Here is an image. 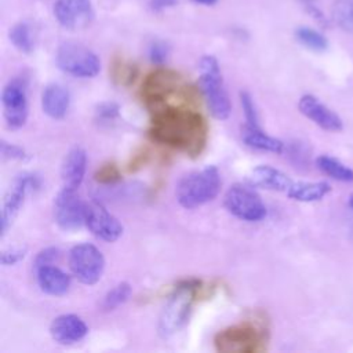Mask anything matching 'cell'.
I'll list each match as a JSON object with an SVG mask.
<instances>
[{
  "label": "cell",
  "instance_id": "cell-1",
  "mask_svg": "<svg viewBox=\"0 0 353 353\" xmlns=\"http://www.w3.org/2000/svg\"><path fill=\"white\" fill-rule=\"evenodd\" d=\"M204 132L201 117L190 110H167L157 117L153 127V135L157 139L185 150L200 149Z\"/></svg>",
  "mask_w": 353,
  "mask_h": 353
},
{
  "label": "cell",
  "instance_id": "cell-2",
  "mask_svg": "<svg viewBox=\"0 0 353 353\" xmlns=\"http://www.w3.org/2000/svg\"><path fill=\"white\" fill-rule=\"evenodd\" d=\"M222 179L215 165L185 174L176 183L175 197L181 207L193 210L212 201L221 190Z\"/></svg>",
  "mask_w": 353,
  "mask_h": 353
},
{
  "label": "cell",
  "instance_id": "cell-3",
  "mask_svg": "<svg viewBox=\"0 0 353 353\" xmlns=\"http://www.w3.org/2000/svg\"><path fill=\"white\" fill-rule=\"evenodd\" d=\"M199 72L201 91L211 114L218 120H226L232 113V103L216 58L204 55L199 62Z\"/></svg>",
  "mask_w": 353,
  "mask_h": 353
},
{
  "label": "cell",
  "instance_id": "cell-4",
  "mask_svg": "<svg viewBox=\"0 0 353 353\" xmlns=\"http://www.w3.org/2000/svg\"><path fill=\"white\" fill-rule=\"evenodd\" d=\"M199 285L197 280H185L178 284L159 319V334L163 338L172 336L185 327L193 305V291Z\"/></svg>",
  "mask_w": 353,
  "mask_h": 353
},
{
  "label": "cell",
  "instance_id": "cell-5",
  "mask_svg": "<svg viewBox=\"0 0 353 353\" xmlns=\"http://www.w3.org/2000/svg\"><path fill=\"white\" fill-rule=\"evenodd\" d=\"M55 62L63 73L80 79L95 77L101 70L97 54L79 43L61 44L55 54Z\"/></svg>",
  "mask_w": 353,
  "mask_h": 353
},
{
  "label": "cell",
  "instance_id": "cell-6",
  "mask_svg": "<svg viewBox=\"0 0 353 353\" xmlns=\"http://www.w3.org/2000/svg\"><path fill=\"white\" fill-rule=\"evenodd\" d=\"M223 205L233 216L245 222H259L268 214L266 205L252 185H232L225 193Z\"/></svg>",
  "mask_w": 353,
  "mask_h": 353
},
{
  "label": "cell",
  "instance_id": "cell-7",
  "mask_svg": "<svg viewBox=\"0 0 353 353\" xmlns=\"http://www.w3.org/2000/svg\"><path fill=\"white\" fill-rule=\"evenodd\" d=\"M68 263L72 274L84 285L97 284L105 272V258L99 248L80 243L69 250Z\"/></svg>",
  "mask_w": 353,
  "mask_h": 353
},
{
  "label": "cell",
  "instance_id": "cell-8",
  "mask_svg": "<svg viewBox=\"0 0 353 353\" xmlns=\"http://www.w3.org/2000/svg\"><path fill=\"white\" fill-rule=\"evenodd\" d=\"M3 116L10 130H19L25 125L29 114L26 84L21 79L10 80L1 91Z\"/></svg>",
  "mask_w": 353,
  "mask_h": 353
},
{
  "label": "cell",
  "instance_id": "cell-9",
  "mask_svg": "<svg viewBox=\"0 0 353 353\" xmlns=\"http://www.w3.org/2000/svg\"><path fill=\"white\" fill-rule=\"evenodd\" d=\"M85 201L80 199L77 190L63 188L54 199V219L63 230H76L84 225Z\"/></svg>",
  "mask_w": 353,
  "mask_h": 353
},
{
  "label": "cell",
  "instance_id": "cell-10",
  "mask_svg": "<svg viewBox=\"0 0 353 353\" xmlns=\"http://www.w3.org/2000/svg\"><path fill=\"white\" fill-rule=\"evenodd\" d=\"M37 186L36 176L28 172L19 174L8 188L3 205H1V237L6 236L8 229L12 226L15 218L18 216L26 196L32 188Z\"/></svg>",
  "mask_w": 353,
  "mask_h": 353
},
{
  "label": "cell",
  "instance_id": "cell-11",
  "mask_svg": "<svg viewBox=\"0 0 353 353\" xmlns=\"http://www.w3.org/2000/svg\"><path fill=\"white\" fill-rule=\"evenodd\" d=\"M84 226L95 237L108 243L119 240L124 230L121 222L98 201H90L85 204Z\"/></svg>",
  "mask_w": 353,
  "mask_h": 353
},
{
  "label": "cell",
  "instance_id": "cell-12",
  "mask_svg": "<svg viewBox=\"0 0 353 353\" xmlns=\"http://www.w3.org/2000/svg\"><path fill=\"white\" fill-rule=\"evenodd\" d=\"M258 334L252 327L234 325L216 334L214 343L222 353H252L258 347Z\"/></svg>",
  "mask_w": 353,
  "mask_h": 353
},
{
  "label": "cell",
  "instance_id": "cell-13",
  "mask_svg": "<svg viewBox=\"0 0 353 353\" xmlns=\"http://www.w3.org/2000/svg\"><path fill=\"white\" fill-rule=\"evenodd\" d=\"M54 15L63 28L80 30L91 23L94 11L90 0H57Z\"/></svg>",
  "mask_w": 353,
  "mask_h": 353
},
{
  "label": "cell",
  "instance_id": "cell-14",
  "mask_svg": "<svg viewBox=\"0 0 353 353\" xmlns=\"http://www.w3.org/2000/svg\"><path fill=\"white\" fill-rule=\"evenodd\" d=\"M299 112L324 131L338 132L343 128L342 119L314 95H302L298 102Z\"/></svg>",
  "mask_w": 353,
  "mask_h": 353
},
{
  "label": "cell",
  "instance_id": "cell-15",
  "mask_svg": "<svg viewBox=\"0 0 353 353\" xmlns=\"http://www.w3.org/2000/svg\"><path fill=\"white\" fill-rule=\"evenodd\" d=\"M50 335L59 345H72L80 342L88 334L85 321L73 313L57 316L50 324Z\"/></svg>",
  "mask_w": 353,
  "mask_h": 353
},
{
  "label": "cell",
  "instance_id": "cell-16",
  "mask_svg": "<svg viewBox=\"0 0 353 353\" xmlns=\"http://www.w3.org/2000/svg\"><path fill=\"white\" fill-rule=\"evenodd\" d=\"M37 285L43 292L52 296L65 295L70 288V276L55 263L40 265L34 268Z\"/></svg>",
  "mask_w": 353,
  "mask_h": 353
},
{
  "label": "cell",
  "instance_id": "cell-17",
  "mask_svg": "<svg viewBox=\"0 0 353 353\" xmlns=\"http://www.w3.org/2000/svg\"><path fill=\"white\" fill-rule=\"evenodd\" d=\"M87 170V153L83 148L70 149L61 164L62 186L77 190L84 181Z\"/></svg>",
  "mask_w": 353,
  "mask_h": 353
},
{
  "label": "cell",
  "instance_id": "cell-18",
  "mask_svg": "<svg viewBox=\"0 0 353 353\" xmlns=\"http://www.w3.org/2000/svg\"><path fill=\"white\" fill-rule=\"evenodd\" d=\"M248 182L254 188L285 193L294 183V181L285 172L266 164L254 167L248 175Z\"/></svg>",
  "mask_w": 353,
  "mask_h": 353
},
{
  "label": "cell",
  "instance_id": "cell-19",
  "mask_svg": "<svg viewBox=\"0 0 353 353\" xmlns=\"http://www.w3.org/2000/svg\"><path fill=\"white\" fill-rule=\"evenodd\" d=\"M70 106L69 91L58 84H47L41 91V109L52 120H62Z\"/></svg>",
  "mask_w": 353,
  "mask_h": 353
},
{
  "label": "cell",
  "instance_id": "cell-20",
  "mask_svg": "<svg viewBox=\"0 0 353 353\" xmlns=\"http://www.w3.org/2000/svg\"><path fill=\"white\" fill-rule=\"evenodd\" d=\"M241 139L248 148L259 150V152L281 154L285 149V145L281 139L266 134L261 127L244 125L243 132H241Z\"/></svg>",
  "mask_w": 353,
  "mask_h": 353
},
{
  "label": "cell",
  "instance_id": "cell-21",
  "mask_svg": "<svg viewBox=\"0 0 353 353\" xmlns=\"http://www.w3.org/2000/svg\"><path fill=\"white\" fill-rule=\"evenodd\" d=\"M331 192V185L324 181L319 182H294L287 190L291 200L301 203H313L325 197Z\"/></svg>",
  "mask_w": 353,
  "mask_h": 353
},
{
  "label": "cell",
  "instance_id": "cell-22",
  "mask_svg": "<svg viewBox=\"0 0 353 353\" xmlns=\"http://www.w3.org/2000/svg\"><path fill=\"white\" fill-rule=\"evenodd\" d=\"M316 165L323 174L328 175L335 181L353 182V170L332 156H328V154L319 156L316 159Z\"/></svg>",
  "mask_w": 353,
  "mask_h": 353
},
{
  "label": "cell",
  "instance_id": "cell-23",
  "mask_svg": "<svg viewBox=\"0 0 353 353\" xmlns=\"http://www.w3.org/2000/svg\"><path fill=\"white\" fill-rule=\"evenodd\" d=\"M10 40L14 44V47L23 54H30L34 48V40H33L30 26L25 22L15 23L11 28Z\"/></svg>",
  "mask_w": 353,
  "mask_h": 353
},
{
  "label": "cell",
  "instance_id": "cell-24",
  "mask_svg": "<svg viewBox=\"0 0 353 353\" xmlns=\"http://www.w3.org/2000/svg\"><path fill=\"white\" fill-rule=\"evenodd\" d=\"M331 14L342 30L353 33V0H334Z\"/></svg>",
  "mask_w": 353,
  "mask_h": 353
},
{
  "label": "cell",
  "instance_id": "cell-25",
  "mask_svg": "<svg viewBox=\"0 0 353 353\" xmlns=\"http://www.w3.org/2000/svg\"><path fill=\"white\" fill-rule=\"evenodd\" d=\"M132 294V288H131V284L127 283V281H121L116 285H113V288H110L103 299H102V307L105 310H113L121 305H124L130 296Z\"/></svg>",
  "mask_w": 353,
  "mask_h": 353
},
{
  "label": "cell",
  "instance_id": "cell-26",
  "mask_svg": "<svg viewBox=\"0 0 353 353\" xmlns=\"http://www.w3.org/2000/svg\"><path fill=\"white\" fill-rule=\"evenodd\" d=\"M295 36H296V40L302 46H305L306 48H309L312 51L321 52V51L327 50V47H328L327 39L321 33H319L310 28H306V26L298 28L295 30Z\"/></svg>",
  "mask_w": 353,
  "mask_h": 353
},
{
  "label": "cell",
  "instance_id": "cell-27",
  "mask_svg": "<svg viewBox=\"0 0 353 353\" xmlns=\"http://www.w3.org/2000/svg\"><path fill=\"white\" fill-rule=\"evenodd\" d=\"M239 95H240V103H241L244 119H245V125L261 127L258 110H256V106H255V102H254L251 94L247 91H240Z\"/></svg>",
  "mask_w": 353,
  "mask_h": 353
},
{
  "label": "cell",
  "instance_id": "cell-28",
  "mask_svg": "<svg viewBox=\"0 0 353 353\" xmlns=\"http://www.w3.org/2000/svg\"><path fill=\"white\" fill-rule=\"evenodd\" d=\"M120 114V106L116 102H102L97 106L95 110V119L101 123H109L114 119H117Z\"/></svg>",
  "mask_w": 353,
  "mask_h": 353
},
{
  "label": "cell",
  "instance_id": "cell-29",
  "mask_svg": "<svg viewBox=\"0 0 353 353\" xmlns=\"http://www.w3.org/2000/svg\"><path fill=\"white\" fill-rule=\"evenodd\" d=\"M1 156L8 160H18V161H28L32 159V154L28 153L25 149H22L18 145L8 143L6 141H1Z\"/></svg>",
  "mask_w": 353,
  "mask_h": 353
},
{
  "label": "cell",
  "instance_id": "cell-30",
  "mask_svg": "<svg viewBox=\"0 0 353 353\" xmlns=\"http://www.w3.org/2000/svg\"><path fill=\"white\" fill-rule=\"evenodd\" d=\"M26 252H28L26 247H21V245L8 247V248L1 251V263L4 266L17 265L18 262H21L26 256Z\"/></svg>",
  "mask_w": 353,
  "mask_h": 353
},
{
  "label": "cell",
  "instance_id": "cell-31",
  "mask_svg": "<svg viewBox=\"0 0 353 353\" xmlns=\"http://www.w3.org/2000/svg\"><path fill=\"white\" fill-rule=\"evenodd\" d=\"M59 258V250L55 247H47L39 251V254L34 258V268L40 265H47V263H55Z\"/></svg>",
  "mask_w": 353,
  "mask_h": 353
},
{
  "label": "cell",
  "instance_id": "cell-32",
  "mask_svg": "<svg viewBox=\"0 0 353 353\" xmlns=\"http://www.w3.org/2000/svg\"><path fill=\"white\" fill-rule=\"evenodd\" d=\"M168 48L164 43H153L149 50V58L154 63H163L167 59Z\"/></svg>",
  "mask_w": 353,
  "mask_h": 353
},
{
  "label": "cell",
  "instance_id": "cell-33",
  "mask_svg": "<svg viewBox=\"0 0 353 353\" xmlns=\"http://www.w3.org/2000/svg\"><path fill=\"white\" fill-rule=\"evenodd\" d=\"M119 176H120V174L113 164L102 167L97 174V179L101 182H113V181L119 179Z\"/></svg>",
  "mask_w": 353,
  "mask_h": 353
},
{
  "label": "cell",
  "instance_id": "cell-34",
  "mask_svg": "<svg viewBox=\"0 0 353 353\" xmlns=\"http://www.w3.org/2000/svg\"><path fill=\"white\" fill-rule=\"evenodd\" d=\"M175 3V0H152V8L153 10H161L165 7H170Z\"/></svg>",
  "mask_w": 353,
  "mask_h": 353
},
{
  "label": "cell",
  "instance_id": "cell-35",
  "mask_svg": "<svg viewBox=\"0 0 353 353\" xmlns=\"http://www.w3.org/2000/svg\"><path fill=\"white\" fill-rule=\"evenodd\" d=\"M309 12H310V14L313 15V18H316L319 22H321V23L325 22V18H324L323 12L319 11L316 7H310V8H309Z\"/></svg>",
  "mask_w": 353,
  "mask_h": 353
},
{
  "label": "cell",
  "instance_id": "cell-36",
  "mask_svg": "<svg viewBox=\"0 0 353 353\" xmlns=\"http://www.w3.org/2000/svg\"><path fill=\"white\" fill-rule=\"evenodd\" d=\"M196 3H200V4H207V6H211L214 3H216V0H194Z\"/></svg>",
  "mask_w": 353,
  "mask_h": 353
},
{
  "label": "cell",
  "instance_id": "cell-37",
  "mask_svg": "<svg viewBox=\"0 0 353 353\" xmlns=\"http://www.w3.org/2000/svg\"><path fill=\"white\" fill-rule=\"evenodd\" d=\"M349 207L353 208V194L349 197Z\"/></svg>",
  "mask_w": 353,
  "mask_h": 353
},
{
  "label": "cell",
  "instance_id": "cell-38",
  "mask_svg": "<svg viewBox=\"0 0 353 353\" xmlns=\"http://www.w3.org/2000/svg\"><path fill=\"white\" fill-rule=\"evenodd\" d=\"M307 1H309V0H307Z\"/></svg>",
  "mask_w": 353,
  "mask_h": 353
}]
</instances>
